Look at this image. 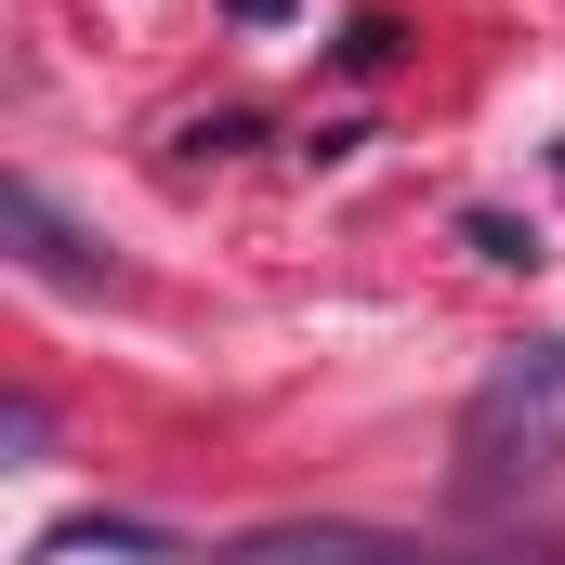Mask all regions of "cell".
I'll return each instance as SVG.
<instances>
[{"label":"cell","instance_id":"cell-1","mask_svg":"<svg viewBox=\"0 0 565 565\" xmlns=\"http://www.w3.org/2000/svg\"><path fill=\"white\" fill-rule=\"evenodd\" d=\"M553 460H565V342H513L473 382V408H460V487L473 500H513Z\"/></svg>","mask_w":565,"mask_h":565},{"label":"cell","instance_id":"cell-2","mask_svg":"<svg viewBox=\"0 0 565 565\" xmlns=\"http://www.w3.org/2000/svg\"><path fill=\"white\" fill-rule=\"evenodd\" d=\"M224 565H487V553H422V540H382V526H264Z\"/></svg>","mask_w":565,"mask_h":565},{"label":"cell","instance_id":"cell-3","mask_svg":"<svg viewBox=\"0 0 565 565\" xmlns=\"http://www.w3.org/2000/svg\"><path fill=\"white\" fill-rule=\"evenodd\" d=\"M0 237H13V264H26L40 289H106V264L66 237V211H53L40 184H0Z\"/></svg>","mask_w":565,"mask_h":565},{"label":"cell","instance_id":"cell-4","mask_svg":"<svg viewBox=\"0 0 565 565\" xmlns=\"http://www.w3.org/2000/svg\"><path fill=\"white\" fill-rule=\"evenodd\" d=\"M460 237H473V250H487V264H540V237H526V224H513V211H460Z\"/></svg>","mask_w":565,"mask_h":565},{"label":"cell","instance_id":"cell-5","mask_svg":"<svg viewBox=\"0 0 565 565\" xmlns=\"http://www.w3.org/2000/svg\"><path fill=\"white\" fill-rule=\"evenodd\" d=\"M342 66H355V79H369V66H395V26H382V13H355V26H342Z\"/></svg>","mask_w":565,"mask_h":565}]
</instances>
